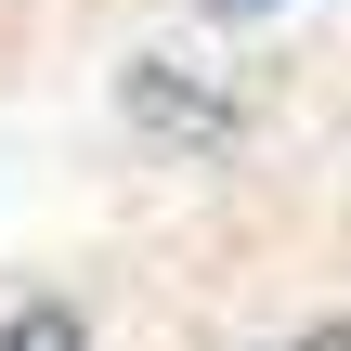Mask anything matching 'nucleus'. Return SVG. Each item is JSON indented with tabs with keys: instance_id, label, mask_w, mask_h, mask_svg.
Returning a JSON list of instances; mask_svg holds the SVG:
<instances>
[{
	"instance_id": "f257e3e1",
	"label": "nucleus",
	"mask_w": 351,
	"mask_h": 351,
	"mask_svg": "<svg viewBox=\"0 0 351 351\" xmlns=\"http://www.w3.org/2000/svg\"><path fill=\"white\" fill-rule=\"evenodd\" d=\"M130 104H143L156 130H195V143H221V130H234V104H221V91H182L169 65H130Z\"/></svg>"
},
{
	"instance_id": "f03ea898",
	"label": "nucleus",
	"mask_w": 351,
	"mask_h": 351,
	"mask_svg": "<svg viewBox=\"0 0 351 351\" xmlns=\"http://www.w3.org/2000/svg\"><path fill=\"white\" fill-rule=\"evenodd\" d=\"M0 351H91V339H78V313H65V300H26V313L0 326Z\"/></svg>"
},
{
	"instance_id": "7ed1b4c3",
	"label": "nucleus",
	"mask_w": 351,
	"mask_h": 351,
	"mask_svg": "<svg viewBox=\"0 0 351 351\" xmlns=\"http://www.w3.org/2000/svg\"><path fill=\"white\" fill-rule=\"evenodd\" d=\"M300 351H351V326H313V339H300Z\"/></svg>"
},
{
	"instance_id": "20e7f679",
	"label": "nucleus",
	"mask_w": 351,
	"mask_h": 351,
	"mask_svg": "<svg viewBox=\"0 0 351 351\" xmlns=\"http://www.w3.org/2000/svg\"><path fill=\"white\" fill-rule=\"evenodd\" d=\"M208 13H261V0H208Z\"/></svg>"
}]
</instances>
